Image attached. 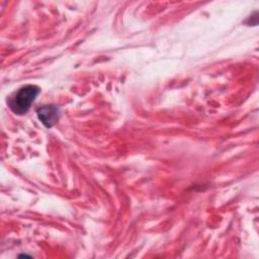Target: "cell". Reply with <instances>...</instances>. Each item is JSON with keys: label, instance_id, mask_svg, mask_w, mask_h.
Segmentation results:
<instances>
[{"label": "cell", "instance_id": "6da1fadb", "mask_svg": "<svg viewBox=\"0 0 259 259\" xmlns=\"http://www.w3.org/2000/svg\"><path fill=\"white\" fill-rule=\"evenodd\" d=\"M39 91V88L35 85H25L21 87L10 99L9 107L16 114H25Z\"/></svg>", "mask_w": 259, "mask_h": 259}, {"label": "cell", "instance_id": "7a4b0ae2", "mask_svg": "<svg viewBox=\"0 0 259 259\" xmlns=\"http://www.w3.org/2000/svg\"><path fill=\"white\" fill-rule=\"evenodd\" d=\"M36 114L41 123L47 127H52L59 120V108L55 105H45L36 110Z\"/></svg>", "mask_w": 259, "mask_h": 259}]
</instances>
